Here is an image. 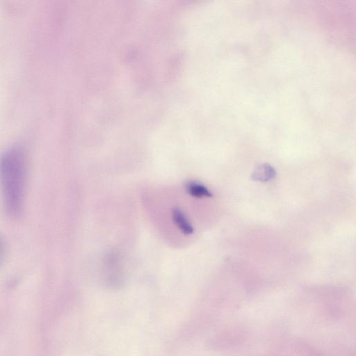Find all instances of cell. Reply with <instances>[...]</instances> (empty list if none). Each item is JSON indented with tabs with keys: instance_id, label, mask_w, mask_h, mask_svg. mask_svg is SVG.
Instances as JSON below:
<instances>
[{
	"instance_id": "obj_1",
	"label": "cell",
	"mask_w": 356,
	"mask_h": 356,
	"mask_svg": "<svg viewBox=\"0 0 356 356\" xmlns=\"http://www.w3.org/2000/svg\"><path fill=\"white\" fill-rule=\"evenodd\" d=\"M25 181V153L19 147H10L0 156V186L5 208L11 216L21 211Z\"/></svg>"
},
{
	"instance_id": "obj_2",
	"label": "cell",
	"mask_w": 356,
	"mask_h": 356,
	"mask_svg": "<svg viewBox=\"0 0 356 356\" xmlns=\"http://www.w3.org/2000/svg\"><path fill=\"white\" fill-rule=\"evenodd\" d=\"M172 218L175 225L184 234H193L194 228L181 209L177 207L173 208Z\"/></svg>"
},
{
	"instance_id": "obj_3",
	"label": "cell",
	"mask_w": 356,
	"mask_h": 356,
	"mask_svg": "<svg viewBox=\"0 0 356 356\" xmlns=\"http://www.w3.org/2000/svg\"><path fill=\"white\" fill-rule=\"evenodd\" d=\"M275 177L276 171L275 168L268 163L259 165L251 176L253 180L261 182L268 181Z\"/></svg>"
},
{
	"instance_id": "obj_4",
	"label": "cell",
	"mask_w": 356,
	"mask_h": 356,
	"mask_svg": "<svg viewBox=\"0 0 356 356\" xmlns=\"http://www.w3.org/2000/svg\"><path fill=\"white\" fill-rule=\"evenodd\" d=\"M186 191L188 195L193 197H211L212 193L202 184L191 181L186 184Z\"/></svg>"
}]
</instances>
